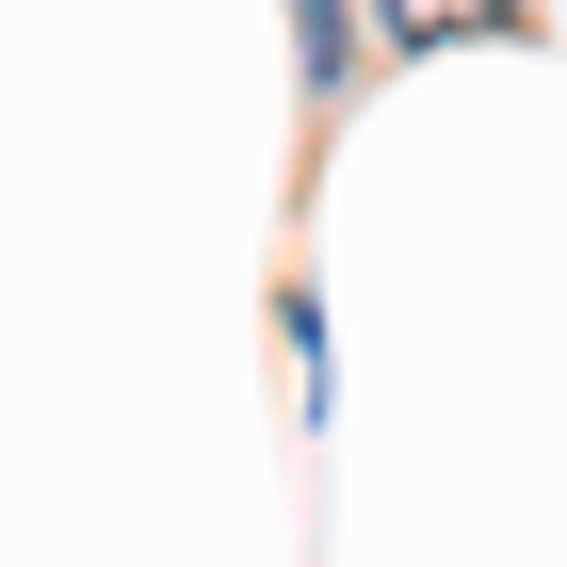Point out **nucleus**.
Listing matches in <instances>:
<instances>
[{"instance_id":"f257e3e1","label":"nucleus","mask_w":567,"mask_h":567,"mask_svg":"<svg viewBox=\"0 0 567 567\" xmlns=\"http://www.w3.org/2000/svg\"><path fill=\"white\" fill-rule=\"evenodd\" d=\"M390 49H471V33H519V0H373Z\"/></svg>"}]
</instances>
